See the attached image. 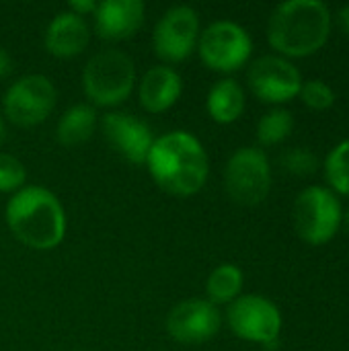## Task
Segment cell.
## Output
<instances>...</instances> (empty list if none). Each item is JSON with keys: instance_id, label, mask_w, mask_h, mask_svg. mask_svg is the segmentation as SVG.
<instances>
[{"instance_id": "5", "label": "cell", "mask_w": 349, "mask_h": 351, "mask_svg": "<svg viewBox=\"0 0 349 351\" xmlns=\"http://www.w3.org/2000/svg\"><path fill=\"white\" fill-rule=\"evenodd\" d=\"M344 206L335 191L323 185L304 187L292 208V222L296 234L313 247L329 243L341 228Z\"/></svg>"}, {"instance_id": "16", "label": "cell", "mask_w": 349, "mask_h": 351, "mask_svg": "<svg viewBox=\"0 0 349 351\" xmlns=\"http://www.w3.org/2000/svg\"><path fill=\"white\" fill-rule=\"evenodd\" d=\"M88 39L91 27L86 19L70 10H62L49 21L43 35V45L56 58H74L82 53V49L88 45Z\"/></svg>"}, {"instance_id": "28", "label": "cell", "mask_w": 349, "mask_h": 351, "mask_svg": "<svg viewBox=\"0 0 349 351\" xmlns=\"http://www.w3.org/2000/svg\"><path fill=\"white\" fill-rule=\"evenodd\" d=\"M4 140H6V123H4V119L0 117V146L4 144Z\"/></svg>"}, {"instance_id": "8", "label": "cell", "mask_w": 349, "mask_h": 351, "mask_svg": "<svg viewBox=\"0 0 349 351\" xmlns=\"http://www.w3.org/2000/svg\"><path fill=\"white\" fill-rule=\"evenodd\" d=\"M197 51L210 70L228 74L249 62L253 53V39L245 27L222 19L210 23L200 33Z\"/></svg>"}, {"instance_id": "15", "label": "cell", "mask_w": 349, "mask_h": 351, "mask_svg": "<svg viewBox=\"0 0 349 351\" xmlns=\"http://www.w3.org/2000/svg\"><path fill=\"white\" fill-rule=\"evenodd\" d=\"M181 93H183V78L173 66L167 64L148 68L138 84L140 103L148 113L169 111L179 101Z\"/></svg>"}, {"instance_id": "12", "label": "cell", "mask_w": 349, "mask_h": 351, "mask_svg": "<svg viewBox=\"0 0 349 351\" xmlns=\"http://www.w3.org/2000/svg\"><path fill=\"white\" fill-rule=\"evenodd\" d=\"M222 315L206 298H187L171 308L165 327L167 333L183 346H200L218 335Z\"/></svg>"}, {"instance_id": "23", "label": "cell", "mask_w": 349, "mask_h": 351, "mask_svg": "<svg viewBox=\"0 0 349 351\" xmlns=\"http://www.w3.org/2000/svg\"><path fill=\"white\" fill-rule=\"evenodd\" d=\"M302 103L311 107L313 111H327L335 105V90L321 78H311L302 82L300 95Z\"/></svg>"}, {"instance_id": "4", "label": "cell", "mask_w": 349, "mask_h": 351, "mask_svg": "<svg viewBox=\"0 0 349 351\" xmlns=\"http://www.w3.org/2000/svg\"><path fill=\"white\" fill-rule=\"evenodd\" d=\"M136 84V64L119 49H103L91 56L82 70V90L93 107H115L130 99Z\"/></svg>"}, {"instance_id": "20", "label": "cell", "mask_w": 349, "mask_h": 351, "mask_svg": "<svg viewBox=\"0 0 349 351\" xmlns=\"http://www.w3.org/2000/svg\"><path fill=\"white\" fill-rule=\"evenodd\" d=\"M294 130V115L284 107H274L257 121V142L261 146H276L290 138Z\"/></svg>"}, {"instance_id": "26", "label": "cell", "mask_w": 349, "mask_h": 351, "mask_svg": "<svg viewBox=\"0 0 349 351\" xmlns=\"http://www.w3.org/2000/svg\"><path fill=\"white\" fill-rule=\"evenodd\" d=\"M10 70H12V58H10V53L6 51V47L0 45V78L8 76Z\"/></svg>"}, {"instance_id": "18", "label": "cell", "mask_w": 349, "mask_h": 351, "mask_svg": "<svg viewBox=\"0 0 349 351\" xmlns=\"http://www.w3.org/2000/svg\"><path fill=\"white\" fill-rule=\"evenodd\" d=\"M97 123H99L97 109L88 103H76L62 113L56 125V138L66 148L80 146L93 138Z\"/></svg>"}, {"instance_id": "29", "label": "cell", "mask_w": 349, "mask_h": 351, "mask_svg": "<svg viewBox=\"0 0 349 351\" xmlns=\"http://www.w3.org/2000/svg\"><path fill=\"white\" fill-rule=\"evenodd\" d=\"M341 226L346 228V232L349 234V208H348V212H344V220H341Z\"/></svg>"}, {"instance_id": "10", "label": "cell", "mask_w": 349, "mask_h": 351, "mask_svg": "<svg viewBox=\"0 0 349 351\" xmlns=\"http://www.w3.org/2000/svg\"><path fill=\"white\" fill-rule=\"evenodd\" d=\"M200 33L197 10L189 4H175L154 25L152 45L165 64H177L197 49Z\"/></svg>"}, {"instance_id": "21", "label": "cell", "mask_w": 349, "mask_h": 351, "mask_svg": "<svg viewBox=\"0 0 349 351\" xmlns=\"http://www.w3.org/2000/svg\"><path fill=\"white\" fill-rule=\"evenodd\" d=\"M325 177L329 189L337 195H349V138L339 142L325 158Z\"/></svg>"}, {"instance_id": "25", "label": "cell", "mask_w": 349, "mask_h": 351, "mask_svg": "<svg viewBox=\"0 0 349 351\" xmlns=\"http://www.w3.org/2000/svg\"><path fill=\"white\" fill-rule=\"evenodd\" d=\"M95 8H97V2H95V0H72V2L68 4V10L74 12V14H78V16H82V19H84L86 14H93Z\"/></svg>"}, {"instance_id": "13", "label": "cell", "mask_w": 349, "mask_h": 351, "mask_svg": "<svg viewBox=\"0 0 349 351\" xmlns=\"http://www.w3.org/2000/svg\"><path fill=\"white\" fill-rule=\"evenodd\" d=\"M103 134L109 146L132 165H146L148 152L154 144L150 125L132 113L111 111L103 117Z\"/></svg>"}, {"instance_id": "9", "label": "cell", "mask_w": 349, "mask_h": 351, "mask_svg": "<svg viewBox=\"0 0 349 351\" xmlns=\"http://www.w3.org/2000/svg\"><path fill=\"white\" fill-rule=\"evenodd\" d=\"M58 90L45 74H25L14 80L2 99L6 119L19 128H33L53 111Z\"/></svg>"}, {"instance_id": "2", "label": "cell", "mask_w": 349, "mask_h": 351, "mask_svg": "<svg viewBox=\"0 0 349 351\" xmlns=\"http://www.w3.org/2000/svg\"><path fill=\"white\" fill-rule=\"evenodd\" d=\"M333 16L321 0H286L267 21V41L282 58H306L317 53L329 39Z\"/></svg>"}, {"instance_id": "14", "label": "cell", "mask_w": 349, "mask_h": 351, "mask_svg": "<svg viewBox=\"0 0 349 351\" xmlns=\"http://www.w3.org/2000/svg\"><path fill=\"white\" fill-rule=\"evenodd\" d=\"M146 6L142 0H103L93 12L95 33L107 41H123L138 33L144 23Z\"/></svg>"}, {"instance_id": "7", "label": "cell", "mask_w": 349, "mask_h": 351, "mask_svg": "<svg viewBox=\"0 0 349 351\" xmlns=\"http://www.w3.org/2000/svg\"><path fill=\"white\" fill-rule=\"evenodd\" d=\"M226 323L243 341L259 343L267 350H276L280 346L284 325L282 313L261 294H241L232 304H228Z\"/></svg>"}, {"instance_id": "1", "label": "cell", "mask_w": 349, "mask_h": 351, "mask_svg": "<svg viewBox=\"0 0 349 351\" xmlns=\"http://www.w3.org/2000/svg\"><path fill=\"white\" fill-rule=\"evenodd\" d=\"M146 169L163 191L175 197H191L208 181L210 158L197 136L173 130L154 138Z\"/></svg>"}, {"instance_id": "17", "label": "cell", "mask_w": 349, "mask_h": 351, "mask_svg": "<svg viewBox=\"0 0 349 351\" xmlns=\"http://www.w3.org/2000/svg\"><path fill=\"white\" fill-rule=\"evenodd\" d=\"M245 105H247L245 88L234 78H222V80L214 82L206 97L208 115L216 123H222V125L237 121L243 115Z\"/></svg>"}, {"instance_id": "6", "label": "cell", "mask_w": 349, "mask_h": 351, "mask_svg": "<svg viewBox=\"0 0 349 351\" xmlns=\"http://www.w3.org/2000/svg\"><path fill=\"white\" fill-rule=\"evenodd\" d=\"M224 187L232 202L257 206L272 191V165L257 146H243L230 154L224 167Z\"/></svg>"}, {"instance_id": "3", "label": "cell", "mask_w": 349, "mask_h": 351, "mask_svg": "<svg viewBox=\"0 0 349 351\" xmlns=\"http://www.w3.org/2000/svg\"><path fill=\"white\" fill-rule=\"evenodd\" d=\"M6 224L16 241L35 251H51L66 237V210L41 185H25L6 202Z\"/></svg>"}, {"instance_id": "11", "label": "cell", "mask_w": 349, "mask_h": 351, "mask_svg": "<svg viewBox=\"0 0 349 351\" xmlns=\"http://www.w3.org/2000/svg\"><path fill=\"white\" fill-rule=\"evenodd\" d=\"M247 82L251 93L269 105H282L300 95L302 74L292 64V60L278 53H267L257 58L247 72Z\"/></svg>"}, {"instance_id": "27", "label": "cell", "mask_w": 349, "mask_h": 351, "mask_svg": "<svg viewBox=\"0 0 349 351\" xmlns=\"http://www.w3.org/2000/svg\"><path fill=\"white\" fill-rule=\"evenodd\" d=\"M337 21H339V27L344 29V33L349 37V4L337 10Z\"/></svg>"}, {"instance_id": "19", "label": "cell", "mask_w": 349, "mask_h": 351, "mask_svg": "<svg viewBox=\"0 0 349 351\" xmlns=\"http://www.w3.org/2000/svg\"><path fill=\"white\" fill-rule=\"evenodd\" d=\"M245 276L243 269L234 263H222L212 269L206 280V294L212 304H232L243 292Z\"/></svg>"}, {"instance_id": "24", "label": "cell", "mask_w": 349, "mask_h": 351, "mask_svg": "<svg viewBox=\"0 0 349 351\" xmlns=\"http://www.w3.org/2000/svg\"><path fill=\"white\" fill-rule=\"evenodd\" d=\"M25 181H27L25 165L16 156L8 152H0V193L12 195L25 187Z\"/></svg>"}, {"instance_id": "22", "label": "cell", "mask_w": 349, "mask_h": 351, "mask_svg": "<svg viewBox=\"0 0 349 351\" xmlns=\"http://www.w3.org/2000/svg\"><path fill=\"white\" fill-rule=\"evenodd\" d=\"M280 167L294 177H313L319 171L321 162L313 150L304 146H296L280 156Z\"/></svg>"}]
</instances>
